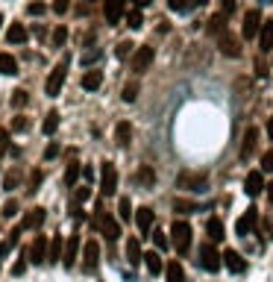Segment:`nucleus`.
<instances>
[{
	"label": "nucleus",
	"mask_w": 273,
	"mask_h": 282,
	"mask_svg": "<svg viewBox=\"0 0 273 282\" xmlns=\"http://www.w3.org/2000/svg\"><path fill=\"white\" fill-rule=\"evenodd\" d=\"M68 65H71V59L65 56L50 74H47V83H44V94L47 97H56V94L62 92V86H65V77H68Z\"/></svg>",
	"instance_id": "obj_1"
},
{
	"label": "nucleus",
	"mask_w": 273,
	"mask_h": 282,
	"mask_svg": "<svg viewBox=\"0 0 273 282\" xmlns=\"http://www.w3.org/2000/svg\"><path fill=\"white\" fill-rule=\"evenodd\" d=\"M171 244L177 247V253L191 250V226L185 220H174V226H171Z\"/></svg>",
	"instance_id": "obj_2"
},
{
	"label": "nucleus",
	"mask_w": 273,
	"mask_h": 282,
	"mask_svg": "<svg viewBox=\"0 0 273 282\" xmlns=\"http://www.w3.org/2000/svg\"><path fill=\"white\" fill-rule=\"evenodd\" d=\"M197 265H200L203 271H209V274H217V271H220V265H223V256L214 250L212 244H203L200 253H197Z\"/></svg>",
	"instance_id": "obj_3"
},
{
	"label": "nucleus",
	"mask_w": 273,
	"mask_h": 282,
	"mask_svg": "<svg viewBox=\"0 0 273 282\" xmlns=\"http://www.w3.org/2000/svg\"><path fill=\"white\" fill-rule=\"evenodd\" d=\"M94 223L100 226V232H103L109 241H118V238H121V226H118V220L112 218L109 212H103V206H97V218H94Z\"/></svg>",
	"instance_id": "obj_4"
},
{
	"label": "nucleus",
	"mask_w": 273,
	"mask_h": 282,
	"mask_svg": "<svg viewBox=\"0 0 273 282\" xmlns=\"http://www.w3.org/2000/svg\"><path fill=\"white\" fill-rule=\"evenodd\" d=\"M100 191H103V197H112L118 191V168L112 162H103V168H100Z\"/></svg>",
	"instance_id": "obj_5"
},
{
	"label": "nucleus",
	"mask_w": 273,
	"mask_h": 282,
	"mask_svg": "<svg viewBox=\"0 0 273 282\" xmlns=\"http://www.w3.org/2000/svg\"><path fill=\"white\" fill-rule=\"evenodd\" d=\"M153 59H156V50H153L150 44H141L135 53H132V59H129V68L135 71V74H144L147 68L153 65Z\"/></svg>",
	"instance_id": "obj_6"
},
{
	"label": "nucleus",
	"mask_w": 273,
	"mask_h": 282,
	"mask_svg": "<svg viewBox=\"0 0 273 282\" xmlns=\"http://www.w3.org/2000/svg\"><path fill=\"white\" fill-rule=\"evenodd\" d=\"M206 174H200V171H182L180 177H177V188H185V191H203L206 188Z\"/></svg>",
	"instance_id": "obj_7"
},
{
	"label": "nucleus",
	"mask_w": 273,
	"mask_h": 282,
	"mask_svg": "<svg viewBox=\"0 0 273 282\" xmlns=\"http://www.w3.org/2000/svg\"><path fill=\"white\" fill-rule=\"evenodd\" d=\"M262 24H265V21H262V12H259V9H250V12L244 15V24H241L244 38H247V41L256 38V35L262 32Z\"/></svg>",
	"instance_id": "obj_8"
},
{
	"label": "nucleus",
	"mask_w": 273,
	"mask_h": 282,
	"mask_svg": "<svg viewBox=\"0 0 273 282\" xmlns=\"http://www.w3.org/2000/svg\"><path fill=\"white\" fill-rule=\"evenodd\" d=\"M217 44H220V53L223 56H229V59H238L244 50H241V38L238 35H232V32H223L220 38H217Z\"/></svg>",
	"instance_id": "obj_9"
},
{
	"label": "nucleus",
	"mask_w": 273,
	"mask_h": 282,
	"mask_svg": "<svg viewBox=\"0 0 273 282\" xmlns=\"http://www.w3.org/2000/svg\"><path fill=\"white\" fill-rule=\"evenodd\" d=\"M80 244H83V241H80V235H71V238L65 241V253H62V265H65L68 271H71V268L77 265V259H80Z\"/></svg>",
	"instance_id": "obj_10"
},
{
	"label": "nucleus",
	"mask_w": 273,
	"mask_h": 282,
	"mask_svg": "<svg viewBox=\"0 0 273 282\" xmlns=\"http://www.w3.org/2000/svg\"><path fill=\"white\" fill-rule=\"evenodd\" d=\"M123 9H126V0H103V12H106V21L112 27H118V21L123 18Z\"/></svg>",
	"instance_id": "obj_11"
},
{
	"label": "nucleus",
	"mask_w": 273,
	"mask_h": 282,
	"mask_svg": "<svg viewBox=\"0 0 273 282\" xmlns=\"http://www.w3.org/2000/svg\"><path fill=\"white\" fill-rule=\"evenodd\" d=\"M259 223V209H247V215H241L238 218V223H235V232L241 235V238H247L250 232H253V226Z\"/></svg>",
	"instance_id": "obj_12"
},
{
	"label": "nucleus",
	"mask_w": 273,
	"mask_h": 282,
	"mask_svg": "<svg viewBox=\"0 0 273 282\" xmlns=\"http://www.w3.org/2000/svg\"><path fill=\"white\" fill-rule=\"evenodd\" d=\"M100 262V244L97 241H86V250H83V271H94Z\"/></svg>",
	"instance_id": "obj_13"
},
{
	"label": "nucleus",
	"mask_w": 273,
	"mask_h": 282,
	"mask_svg": "<svg viewBox=\"0 0 273 282\" xmlns=\"http://www.w3.org/2000/svg\"><path fill=\"white\" fill-rule=\"evenodd\" d=\"M223 265L232 271V274H244L247 271V259L238 250H223Z\"/></svg>",
	"instance_id": "obj_14"
},
{
	"label": "nucleus",
	"mask_w": 273,
	"mask_h": 282,
	"mask_svg": "<svg viewBox=\"0 0 273 282\" xmlns=\"http://www.w3.org/2000/svg\"><path fill=\"white\" fill-rule=\"evenodd\" d=\"M262 188H265V174H262V171H250V174H247V183H244V191H247L250 197H259Z\"/></svg>",
	"instance_id": "obj_15"
},
{
	"label": "nucleus",
	"mask_w": 273,
	"mask_h": 282,
	"mask_svg": "<svg viewBox=\"0 0 273 282\" xmlns=\"http://www.w3.org/2000/svg\"><path fill=\"white\" fill-rule=\"evenodd\" d=\"M256 141H259V129H256V126H247V132H244V141H241V153H238L244 162L253 156V150H256Z\"/></svg>",
	"instance_id": "obj_16"
},
{
	"label": "nucleus",
	"mask_w": 273,
	"mask_h": 282,
	"mask_svg": "<svg viewBox=\"0 0 273 282\" xmlns=\"http://www.w3.org/2000/svg\"><path fill=\"white\" fill-rule=\"evenodd\" d=\"M30 259L32 265H44L47 262V235H38L30 247Z\"/></svg>",
	"instance_id": "obj_17"
},
{
	"label": "nucleus",
	"mask_w": 273,
	"mask_h": 282,
	"mask_svg": "<svg viewBox=\"0 0 273 282\" xmlns=\"http://www.w3.org/2000/svg\"><path fill=\"white\" fill-rule=\"evenodd\" d=\"M259 50H262V56L273 50V21H265V24H262V32H259Z\"/></svg>",
	"instance_id": "obj_18"
},
{
	"label": "nucleus",
	"mask_w": 273,
	"mask_h": 282,
	"mask_svg": "<svg viewBox=\"0 0 273 282\" xmlns=\"http://www.w3.org/2000/svg\"><path fill=\"white\" fill-rule=\"evenodd\" d=\"M44 218H47L44 209H32V212H27L24 220H21V232H24V229H38V226L44 223Z\"/></svg>",
	"instance_id": "obj_19"
},
{
	"label": "nucleus",
	"mask_w": 273,
	"mask_h": 282,
	"mask_svg": "<svg viewBox=\"0 0 273 282\" xmlns=\"http://www.w3.org/2000/svg\"><path fill=\"white\" fill-rule=\"evenodd\" d=\"M135 223H138V229H141V235H147L153 226V209L150 206H141L138 212H135Z\"/></svg>",
	"instance_id": "obj_20"
},
{
	"label": "nucleus",
	"mask_w": 273,
	"mask_h": 282,
	"mask_svg": "<svg viewBox=\"0 0 273 282\" xmlns=\"http://www.w3.org/2000/svg\"><path fill=\"white\" fill-rule=\"evenodd\" d=\"M129 141H132V126H129V121H121L115 126V144L118 147H129Z\"/></svg>",
	"instance_id": "obj_21"
},
{
	"label": "nucleus",
	"mask_w": 273,
	"mask_h": 282,
	"mask_svg": "<svg viewBox=\"0 0 273 282\" xmlns=\"http://www.w3.org/2000/svg\"><path fill=\"white\" fill-rule=\"evenodd\" d=\"M27 38H30V32L24 30V24H12V27L6 30V41H9V44H24Z\"/></svg>",
	"instance_id": "obj_22"
},
{
	"label": "nucleus",
	"mask_w": 273,
	"mask_h": 282,
	"mask_svg": "<svg viewBox=\"0 0 273 282\" xmlns=\"http://www.w3.org/2000/svg\"><path fill=\"white\" fill-rule=\"evenodd\" d=\"M135 180H138V186L141 188H153L156 186V171H153L150 165H141L138 174H135Z\"/></svg>",
	"instance_id": "obj_23"
},
{
	"label": "nucleus",
	"mask_w": 273,
	"mask_h": 282,
	"mask_svg": "<svg viewBox=\"0 0 273 282\" xmlns=\"http://www.w3.org/2000/svg\"><path fill=\"white\" fill-rule=\"evenodd\" d=\"M126 259H129V265L144 262V253H141V241H138V238H129V241H126Z\"/></svg>",
	"instance_id": "obj_24"
},
{
	"label": "nucleus",
	"mask_w": 273,
	"mask_h": 282,
	"mask_svg": "<svg viewBox=\"0 0 273 282\" xmlns=\"http://www.w3.org/2000/svg\"><path fill=\"white\" fill-rule=\"evenodd\" d=\"M144 265H147V271H150L153 277L165 271V262H162V256H159V253H153V250L144 253Z\"/></svg>",
	"instance_id": "obj_25"
},
{
	"label": "nucleus",
	"mask_w": 273,
	"mask_h": 282,
	"mask_svg": "<svg viewBox=\"0 0 273 282\" xmlns=\"http://www.w3.org/2000/svg\"><path fill=\"white\" fill-rule=\"evenodd\" d=\"M165 277H168V282H185V274H182V265L177 262V259L165 265Z\"/></svg>",
	"instance_id": "obj_26"
},
{
	"label": "nucleus",
	"mask_w": 273,
	"mask_h": 282,
	"mask_svg": "<svg viewBox=\"0 0 273 282\" xmlns=\"http://www.w3.org/2000/svg\"><path fill=\"white\" fill-rule=\"evenodd\" d=\"M0 74H6V77H15L18 74V62H15L12 53H0Z\"/></svg>",
	"instance_id": "obj_27"
},
{
	"label": "nucleus",
	"mask_w": 273,
	"mask_h": 282,
	"mask_svg": "<svg viewBox=\"0 0 273 282\" xmlns=\"http://www.w3.org/2000/svg\"><path fill=\"white\" fill-rule=\"evenodd\" d=\"M206 30L212 32V35H217V38H220V35L226 32V15H223V12L212 15V21H209V27H206Z\"/></svg>",
	"instance_id": "obj_28"
},
{
	"label": "nucleus",
	"mask_w": 273,
	"mask_h": 282,
	"mask_svg": "<svg viewBox=\"0 0 273 282\" xmlns=\"http://www.w3.org/2000/svg\"><path fill=\"white\" fill-rule=\"evenodd\" d=\"M100 86H103V74H100V71H89V74L83 77V89H86V92H97Z\"/></svg>",
	"instance_id": "obj_29"
},
{
	"label": "nucleus",
	"mask_w": 273,
	"mask_h": 282,
	"mask_svg": "<svg viewBox=\"0 0 273 282\" xmlns=\"http://www.w3.org/2000/svg\"><path fill=\"white\" fill-rule=\"evenodd\" d=\"M206 232H209V238H212V241H223V220H220V218H209Z\"/></svg>",
	"instance_id": "obj_30"
},
{
	"label": "nucleus",
	"mask_w": 273,
	"mask_h": 282,
	"mask_svg": "<svg viewBox=\"0 0 273 282\" xmlns=\"http://www.w3.org/2000/svg\"><path fill=\"white\" fill-rule=\"evenodd\" d=\"M62 253H65V241H62V235H53V241H50V253H47V262H50V265L59 262Z\"/></svg>",
	"instance_id": "obj_31"
},
{
	"label": "nucleus",
	"mask_w": 273,
	"mask_h": 282,
	"mask_svg": "<svg viewBox=\"0 0 273 282\" xmlns=\"http://www.w3.org/2000/svg\"><path fill=\"white\" fill-rule=\"evenodd\" d=\"M59 129V112H47V118H44V124H41V132L44 135H53Z\"/></svg>",
	"instance_id": "obj_32"
},
{
	"label": "nucleus",
	"mask_w": 273,
	"mask_h": 282,
	"mask_svg": "<svg viewBox=\"0 0 273 282\" xmlns=\"http://www.w3.org/2000/svg\"><path fill=\"white\" fill-rule=\"evenodd\" d=\"M80 174H83V168H80L77 162H71V165H68V171H65V186L74 188V186H77V180H80Z\"/></svg>",
	"instance_id": "obj_33"
},
{
	"label": "nucleus",
	"mask_w": 273,
	"mask_h": 282,
	"mask_svg": "<svg viewBox=\"0 0 273 282\" xmlns=\"http://www.w3.org/2000/svg\"><path fill=\"white\" fill-rule=\"evenodd\" d=\"M174 212L191 215V212H200V206H197V203H191V200H182V197H177V200H174Z\"/></svg>",
	"instance_id": "obj_34"
},
{
	"label": "nucleus",
	"mask_w": 273,
	"mask_h": 282,
	"mask_svg": "<svg viewBox=\"0 0 273 282\" xmlns=\"http://www.w3.org/2000/svg\"><path fill=\"white\" fill-rule=\"evenodd\" d=\"M65 41H68V27H56L53 35H50V47H65Z\"/></svg>",
	"instance_id": "obj_35"
},
{
	"label": "nucleus",
	"mask_w": 273,
	"mask_h": 282,
	"mask_svg": "<svg viewBox=\"0 0 273 282\" xmlns=\"http://www.w3.org/2000/svg\"><path fill=\"white\" fill-rule=\"evenodd\" d=\"M18 186H21V171H9V174L3 177V188H6V191H15Z\"/></svg>",
	"instance_id": "obj_36"
},
{
	"label": "nucleus",
	"mask_w": 273,
	"mask_h": 282,
	"mask_svg": "<svg viewBox=\"0 0 273 282\" xmlns=\"http://www.w3.org/2000/svg\"><path fill=\"white\" fill-rule=\"evenodd\" d=\"M121 97H123V103H135V100H138V83H126Z\"/></svg>",
	"instance_id": "obj_37"
},
{
	"label": "nucleus",
	"mask_w": 273,
	"mask_h": 282,
	"mask_svg": "<svg viewBox=\"0 0 273 282\" xmlns=\"http://www.w3.org/2000/svg\"><path fill=\"white\" fill-rule=\"evenodd\" d=\"M126 24H129L132 30H141V27H144V15H141L138 9H132V12L126 15Z\"/></svg>",
	"instance_id": "obj_38"
},
{
	"label": "nucleus",
	"mask_w": 273,
	"mask_h": 282,
	"mask_svg": "<svg viewBox=\"0 0 273 282\" xmlns=\"http://www.w3.org/2000/svg\"><path fill=\"white\" fill-rule=\"evenodd\" d=\"M38 188H41V171L35 168V171L30 174V183H27V194H35Z\"/></svg>",
	"instance_id": "obj_39"
},
{
	"label": "nucleus",
	"mask_w": 273,
	"mask_h": 282,
	"mask_svg": "<svg viewBox=\"0 0 273 282\" xmlns=\"http://www.w3.org/2000/svg\"><path fill=\"white\" fill-rule=\"evenodd\" d=\"M132 47H135L132 41H121V44L115 47V56H118V59H126V56H132V53H135Z\"/></svg>",
	"instance_id": "obj_40"
},
{
	"label": "nucleus",
	"mask_w": 273,
	"mask_h": 282,
	"mask_svg": "<svg viewBox=\"0 0 273 282\" xmlns=\"http://www.w3.org/2000/svg\"><path fill=\"white\" fill-rule=\"evenodd\" d=\"M118 215H121V220H129L132 218V203H129V197H121V203H118Z\"/></svg>",
	"instance_id": "obj_41"
},
{
	"label": "nucleus",
	"mask_w": 273,
	"mask_h": 282,
	"mask_svg": "<svg viewBox=\"0 0 273 282\" xmlns=\"http://www.w3.org/2000/svg\"><path fill=\"white\" fill-rule=\"evenodd\" d=\"M27 100H30V97H27V92H24V89H18V92H12V106H15V109H21V106H27Z\"/></svg>",
	"instance_id": "obj_42"
},
{
	"label": "nucleus",
	"mask_w": 273,
	"mask_h": 282,
	"mask_svg": "<svg viewBox=\"0 0 273 282\" xmlns=\"http://www.w3.org/2000/svg\"><path fill=\"white\" fill-rule=\"evenodd\" d=\"M12 129H15V132H27V129H30V121H27L24 115H15V118H12Z\"/></svg>",
	"instance_id": "obj_43"
},
{
	"label": "nucleus",
	"mask_w": 273,
	"mask_h": 282,
	"mask_svg": "<svg viewBox=\"0 0 273 282\" xmlns=\"http://www.w3.org/2000/svg\"><path fill=\"white\" fill-rule=\"evenodd\" d=\"M89 197H91V188H77V194H74V206H83Z\"/></svg>",
	"instance_id": "obj_44"
},
{
	"label": "nucleus",
	"mask_w": 273,
	"mask_h": 282,
	"mask_svg": "<svg viewBox=\"0 0 273 282\" xmlns=\"http://www.w3.org/2000/svg\"><path fill=\"white\" fill-rule=\"evenodd\" d=\"M44 9H47V6H44L41 0H35V3H30V6H27V15H32V18H35V15H41Z\"/></svg>",
	"instance_id": "obj_45"
},
{
	"label": "nucleus",
	"mask_w": 273,
	"mask_h": 282,
	"mask_svg": "<svg viewBox=\"0 0 273 282\" xmlns=\"http://www.w3.org/2000/svg\"><path fill=\"white\" fill-rule=\"evenodd\" d=\"M168 6H171L174 12H188L191 3H188V0H168Z\"/></svg>",
	"instance_id": "obj_46"
},
{
	"label": "nucleus",
	"mask_w": 273,
	"mask_h": 282,
	"mask_svg": "<svg viewBox=\"0 0 273 282\" xmlns=\"http://www.w3.org/2000/svg\"><path fill=\"white\" fill-rule=\"evenodd\" d=\"M15 215H18V203H15V200H9V203L3 206V218H15Z\"/></svg>",
	"instance_id": "obj_47"
},
{
	"label": "nucleus",
	"mask_w": 273,
	"mask_h": 282,
	"mask_svg": "<svg viewBox=\"0 0 273 282\" xmlns=\"http://www.w3.org/2000/svg\"><path fill=\"white\" fill-rule=\"evenodd\" d=\"M100 56H103V53H100V50L94 47V50H89V53L83 56V65H94V62H97V59H100Z\"/></svg>",
	"instance_id": "obj_48"
},
{
	"label": "nucleus",
	"mask_w": 273,
	"mask_h": 282,
	"mask_svg": "<svg viewBox=\"0 0 273 282\" xmlns=\"http://www.w3.org/2000/svg\"><path fill=\"white\" fill-rule=\"evenodd\" d=\"M9 150V129H0V156Z\"/></svg>",
	"instance_id": "obj_49"
},
{
	"label": "nucleus",
	"mask_w": 273,
	"mask_h": 282,
	"mask_svg": "<svg viewBox=\"0 0 273 282\" xmlns=\"http://www.w3.org/2000/svg\"><path fill=\"white\" fill-rule=\"evenodd\" d=\"M256 74H259V77H262V80H265V77H268V74H271V71H268V65H265V59H262V56H259V59H256Z\"/></svg>",
	"instance_id": "obj_50"
},
{
	"label": "nucleus",
	"mask_w": 273,
	"mask_h": 282,
	"mask_svg": "<svg viewBox=\"0 0 273 282\" xmlns=\"http://www.w3.org/2000/svg\"><path fill=\"white\" fill-rule=\"evenodd\" d=\"M268 171H273V153L262 156V174H268Z\"/></svg>",
	"instance_id": "obj_51"
},
{
	"label": "nucleus",
	"mask_w": 273,
	"mask_h": 282,
	"mask_svg": "<svg viewBox=\"0 0 273 282\" xmlns=\"http://www.w3.org/2000/svg\"><path fill=\"white\" fill-rule=\"evenodd\" d=\"M153 241H156V247H162V250L168 247V235H165V232H153Z\"/></svg>",
	"instance_id": "obj_52"
},
{
	"label": "nucleus",
	"mask_w": 273,
	"mask_h": 282,
	"mask_svg": "<svg viewBox=\"0 0 273 282\" xmlns=\"http://www.w3.org/2000/svg\"><path fill=\"white\" fill-rule=\"evenodd\" d=\"M232 9H235V0H220V12H223L226 18L232 15Z\"/></svg>",
	"instance_id": "obj_53"
},
{
	"label": "nucleus",
	"mask_w": 273,
	"mask_h": 282,
	"mask_svg": "<svg viewBox=\"0 0 273 282\" xmlns=\"http://www.w3.org/2000/svg\"><path fill=\"white\" fill-rule=\"evenodd\" d=\"M68 6H71L68 0H56V3H53V12H56V15H65V12H68Z\"/></svg>",
	"instance_id": "obj_54"
},
{
	"label": "nucleus",
	"mask_w": 273,
	"mask_h": 282,
	"mask_svg": "<svg viewBox=\"0 0 273 282\" xmlns=\"http://www.w3.org/2000/svg\"><path fill=\"white\" fill-rule=\"evenodd\" d=\"M56 156H59V144L53 141V144H50V147L44 150V159H56Z\"/></svg>",
	"instance_id": "obj_55"
},
{
	"label": "nucleus",
	"mask_w": 273,
	"mask_h": 282,
	"mask_svg": "<svg viewBox=\"0 0 273 282\" xmlns=\"http://www.w3.org/2000/svg\"><path fill=\"white\" fill-rule=\"evenodd\" d=\"M24 271H27V262H18V265H15V268H12V277H21V274H24Z\"/></svg>",
	"instance_id": "obj_56"
},
{
	"label": "nucleus",
	"mask_w": 273,
	"mask_h": 282,
	"mask_svg": "<svg viewBox=\"0 0 273 282\" xmlns=\"http://www.w3.org/2000/svg\"><path fill=\"white\" fill-rule=\"evenodd\" d=\"M132 3H135V6H138V9H141V6H150L153 0H132Z\"/></svg>",
	"instance_id": "obj_57"
},
{
	"label": "nucleus",
	"mask_w": 273,
	"mask_h": 282,
	"mask_svg": "<svg viewBox=\"0 0 273 282\" xmlns=\"http://www.w3.org/2000/svg\"><path fill=\"white\" fill-rule=\"evenodd\" d=\"M268 135H271V138H273V115H271V118H268Z\"/></svg>",
	"instance_id": "obj_58"
},
{
	"label": "nucleus",
	"mask_w": 273,
	"mask_h": 282,
	"mask_svg": "<svg viewBox=\"0 0 273 282\" xmlns=\"http://www.w3.org/2000/svg\"><path fill=\"white\" fill-rule=\"evenodd\" d=\"M191 3H194V6H206L209 0H191Z\"/></svg>",
	"instance_id": "obj_59"
},
{
	"label": "nucleus",
	"mask_w": 273,
	"mask_h": 282,
	"mask_svg": "<svg viewBox=\"0 0 273 282\" xmlns=\"http://www.w3.org/2000/svg\"><path fill=\"white\" fill-rule=\"evenodd\" d=\"M271 206H273V186H271Z\"/></svg>",
	"instance_id": "obj_60"
},
{
	"label": "nucleus",
	"mask_w": 273,
	"mask_h": 282,
	"mask_svg": "<svg viewBox=\"0 0 273 282\" xmlns=\"http://www.w3.org/2000/svg\"><path fill=\"white\" fill-rule=\"evenodd\" d=\"M262 3H273V0H262Z\"/></svg>",
	"instance_id": "obj_61"
}]
</instances>
